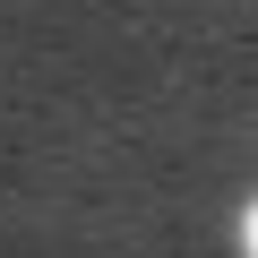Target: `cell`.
<instances>
[{"mask_svg": "<svg viewBox=\"0 0 258 258\" xmlns=\"http://www.w3.org/2000/svg\"><path fill=\"white\" fill-rule=\"evenodd\" d=\"M241 258H258V198H249V215H241Z\"/></svg>", "mask_w": 258, "mask_h": 258, "instance_id": "1", "label": "cell"}]
</instances>
